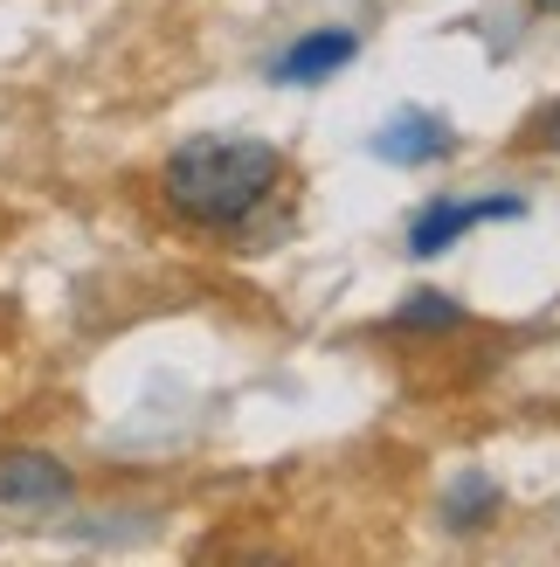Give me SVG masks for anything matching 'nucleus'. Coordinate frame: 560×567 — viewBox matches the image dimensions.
<instances>
[{
  "label": "nucleus",
  "mask_w": 560,
  "mask_h": 567,
  "mask_svg": "<svg viewBox=\"0 0 560 567\" xmlns=\"http://www.w3.org/2000/svg\"><path fill=\"white\" fill-rule=\"evenodd\" d=\"M277 181H284V153L270 138H242V132H201L187 146H174L159 166L166 208L194 221V229H236V221H249L277 194Z\"/></svg>",
  "instance_id": "nucleus-1"
},
{
  "label": "nucleus",
  "mask_w": 560,
  "mask_h": 567,
  "mask_svg": "<svg viewBox=\"0 0 560 567\" xmlns=\"http://www.w3.org/2000/svg\"><path fill=\"white\" fill-rule=\"evenodd\" d=\"M519 215H526L519 194H485V202H470V194H443V202H429L423 215L408 221V249H415V257H443L457 236L485 229V221H519Z\"/></svg>",
  "instance_id": "nucleus-2"
},
{
  "label": "nucleus",
  "mask_w": 560,
  "mask_h": 567,
  "mask_svg": "<svg viewBox=\"0 0 560 567\" xmlns=\"http://www.w3.org/2000/svg\"><path fill=\"white\" fill-rule=\"evenodd\" d=\"M70 492H76V477L63 457L28 450V443L0 450V505L8 513H49V505H70Z\"/></svg>",
  "instance_id": "nucleus-3"
},
{
  "label": "nucleus",
  "mask_w": 560,
  "mask_h": 567,
  "mask_svg": "<svg viewBox=\"0 0 560 567\" xmlns=\"http://www.w3.org/2000/svg\"><path fill=\"white\" fill-rule=\"evenodd\" d=\"M367 153L381 159V166H429V159H450L457 153V132H450V118H436V111H395L374 138H367Z\"/></svg>",
  "instance_id": "nucleus-4"
},
{
  "label": "nucleus",
  "mask_w": 560,
  "mask_h": 567,
  "mask_svg": "<svg viewBox=\"0 0 560 567\" xmlns=\"http://www.w3.org/2000/svg\"><path fill=\"white\" fill-rule=\"evenodd\" d=\"M353 55H360V35H353V28H312V35H298L291 49H277L270 76H277V83H325V76H340Z\"/></svg>",
  "instance_id": "nucleus-5"
},
{
  "label": "nucleus",
  "mask_w": 560,
  "mask_h": 567,
  "mask_svg": "<svg viewBox=\"0 0 560 567\" xmlns=\"http://www.w3.org/2000/svg\"><path fill=\"white\" fill-rule=\"evenodd\" d=\"M395 326L402 332H450V326H464V305L443 298V291H408L395 305Z\"/></svg>",
  "instance_id": "nucleus-6"
},
{
  "label": "nucleus",
  "mask_w": 560,
  "mask_h": 567,
  "mask_svg": "<svg viewBox=\"0 0 560 567\" xmlns=\"http://www.w3.org/2000/svg\"><path fill=\"white\" fill-rule=\"evenodd\" d=\"M491 505H498V485L470 471V477H457V492H450V505H443V519H450V526H485Z\"/></svg>",
  "instance_id": "nucleus-7"
},
{
  "label": "nucleus",
  "mask_w": 560,
  "mask_h": 567,
  "mask_svg": "<svg viewBox=\"0 0 560 567\" xmlns=\"http://www.w3.org/2000/svg\"><path fill=\"white\" fill-rule=\"evenodd\" d=\"M526 138H533L540 153H560V104H547L540 118H526Z\"/></svg>",
  "instance_id": "nucleus-8"
},
{
  "label": "nucleus",
  "mask_w": 560,
  "mask_h": 567,
  "mask_svg": "<svg viewBox=\"0 0 560 567\" xmlns=\"http://www.w3.org/2000/svg\"><path fill=\"white\" fill-rule=\"evenodd\" d=\"M533 8H560V0H533Z\"/></svg>",
  "instance_id": "nucleus-9"
}]
</instances>
